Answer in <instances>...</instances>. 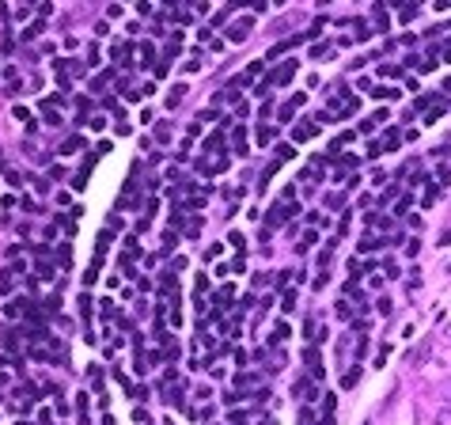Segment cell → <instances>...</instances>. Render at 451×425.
<instances>
[{
  "label": "cell",
  "mask_w": 451,
  "mask_h": 425,
  "mask_svg": "<svg viewBox=\"0 0 451 425\" xmlns=\"http://www.w3.org/2000/svg\"><path fill=\"white\" fill-rule=\"evenodd\" d=\"M231 144H235V156H247V129H243V125H235V133H231Z\"/></svg>",
  "instance_id": "6da1fadb"
},
{
  "label": "cell",
  "mask_w": 451,
  "mask_h": 425,
  "mask_svg": "<svg viewBox=\"0 0 451 425\" xmlns=\"http://www.w3.org/2000/svg\"><path fill=\"white\" fill-rule=\"evenodd\" d=\"M247 30H251V23H235V27H231V42H243Z\"/></svg>",
  "instance_id": "7a4b0ae2"
},
{
  "label": "cell",
  "mask_w": 451,
  "mask_h": 425,
  "mask_svg": "<svg viewBox=\"0 0 451 425\" xmlns=\"http://www.w3.org/2000/svg\"><path fill=\"white\" fill-rule=\"evenodd\" d=\"M288 213H292V209H281V202H277V205L269 209V224H281V220H285Z\"/></svg>",
  "instance_id": "3957f363"
},
{
  "label": "cell",
  "mask_w": 451,
  "mask_h": 425,
  "mask_svg": "<svg viewBox=\"0 0 451 425\" xmlns=\"http://www.w3.org/2000/svg\"><path fill=\"white\" fill-rule=\"evenodd\" d=\"M372 95H375V99H394L398 87H372Z\"/></svg>",
  "instance_id": "277c9868"
},
{
  "label": "cell",
  "mask_w": 451,
  "mask_h": 425,
  "mask_svg": "<svg viewBox=\"0 0 451 425\" xmlns=\"http://www.w3.org/2000/svg\"><path fill=\"white\" fill-rule=\"evenodd\" d=\"M311 133H315V125H296V133H292V137H296V141H307Z\"/></svg>",
  "instance_id": "5b68a950"
},
{
  "label": "cell",
  "mask_w": 451,
  "mask_h": 425,
  "mask_svg": "<svg viewBox=\"0 0 451 425\" xmlns=\"http://www.w3.org/2000/svg\"><path fill=\"white\" fill-rule=\"evenodd\" d=\"M357 380H360V368H349V372H345V380H341V387H353Z\"/></svg>",
  "instance_id": "8992f818"
},
{
  "label": "cell",
  "mask_w": 451,
  "mask_h": 425,
  "mask_svg": "<svg viewBox=\"0 0 451 425\" xmlns=\"http://www.w3.org/2000/svg\"><path fill=\"white\" fill-rule=\"evenodd\" d=\"M432 425H451V406H444V410L436 414V421H432Z\"/></svg>",
  "instance_id": "52a82bcc"
},
{
  "label": "cell",
  "mask_w": 451,
  "mask_h": 425,
  "mask_svg": "<svg viewBox=\"0 0 451 425\" xmlns=\"http://www.w3.org/2000/svg\"><path fill=\"white\" fill-rule=\"evenodd\" d=\"M292 156H296L292 144H281V148H277V159H292Z\"/></svg>",
  "instance_id": "ba28073f"
},
{
  "label": "cell",
  "mask_w": 451,
  "mask_h": 425,
  "mask_svg": "<svg viewBox=\"0 0 451 425\" xmlns=\"http://www.w3.org/2000/svg\"><path fill=\"white\" fill-rule=\"evenodd\" d=\"M300 425H315V414H307V410H303V414H300Z\"/></svg>",
  "instance_id": "9c48e42d"
},
{
  "label": "cell",
  "mask_w": 451,
  "mask_h": 425,
  "mask_svg": "<svg viewBox=\"0 0 451 425\" xmlns=\"http://www.w3.org/2000/svg\"><path fill=\"white\" fill-rule=\"evenodd\" d=\"M444 403H447V406H451V380H447V383H444Z\"/></svg>",
  "instance_id": "30bf717a"
}]
</instances>
